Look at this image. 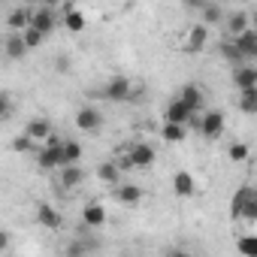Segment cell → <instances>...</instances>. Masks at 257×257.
<instances>
[{
  "label": "cell",
  "mask_w": 257,
  "mask_h": 257,
  "mask_svg": "<svg viewBox=\"0 0 257 257\" xmlns=\"http://www.w3.org/2000/svg\"><path fill=\"white\" fill-rule=\"evenodd\" d=\"M236 251H239L242 257H257V233L239 236V242H236Z\"/></svg>",
  "instance_id": "cell-30"
},
{
  "label": "cell",
  "mask_w": 257,
  "mask_h": 257,
  "mask_svg": "<svg viewBox=\"0 0 257 257\" xmlns=\"http://www.w3.org/2000/svg\"><path fill=\"white\" fill-rule=\"evenodd\" d=\"M94 251V239H70L64 245V257H88Z\"/></svg>",
  "instance_id": "cell-26"
},
{
  "label": "cell",
  "mask_w": 257,
  "mask_h": 257,
  "mask_svg": "<svg viewBox=\"0 0 257 257\" xmlns=\"http://www.w3.org/2000/svg\"><path fill=\"white\" fill-rule=\"evenodd\" d=\"M173 194L182 197V200L194 197V194H197V179H194L188 170H179V173L173 176Z\"/></svg>",
  "instance_id": "cell-13"
},
{
  "label": "cell",
  "mask_w": 257,
  "mask_h": 257,
  "mask_svg": "<svg viewBox=\"0 0 257 257\" xmlns=\"http://www.w3.org/2000/svg\"><path fill=\"white\" fill-rule=\"evenodd\" d=\"M194 115H197V112H191V109L176 97V100H170L167 109H164V124H182V127H188V121H191Z\"/></svg>",
  "instance_id": "cell-9"
},
{
  "label": "cell",
  "mask_w": 257,
  "mask_h": 257,
  "mask_svg": "<svg viewBox=\"0 0 257 257\" xmlns=\"http://www.w3.org/2000/svg\"><path fill=\"white\" fill-rule=\"evenodd\" d=\"M176 97H179V100H182V103H185L191 112H200V109H203V103H206V94H203V88H200V85H194V82H191V85H185V88H182Z\"/></svg>",
  "instance_id": "cell-15"
},
{
  "label": "cell",
  "mask_w": 257,
  "mask_h": 257,
  "mask_svg": "<svg viewBox=\"0 0 257 257\" xmlns=\"http://www.w3.org/2000/svg\"><path fill=\"white\" fill-rule=\"evenodd\" d=\"M200 16H203V25H227V10L224 7H218V4H206L203 10H200Z\"/></svg>",
  "instance_id": "cell-25"
},
{
  "label": "cell",
  "mask_w": 257,
  "mask_h": 257,
  "mask_svg": "<svg viewBox=\"0 0 257 257\" xmlns=\"http://www.w3.org/2000/svg\"><path fill=\"white\" fill-rule=\"evenodd\" d=\"M61 25L70 31V34H79V31H85V16H82V10H76V7H64V19H61Z\"/></svg>",
  "instance_id": "cell-22"
},
{
  "label": "cell",
  "mask_w": 257,
  "mask_h": 257,
  "mask_svg": "<svg viewBox=\"0 0 257 257\" xmlns=\"http://www.w3.org/2000/svg\"><path fill=\"white\" fill-rule=\"evenodd\" d=\"M100 97L109 100V103H127V100L134 97V85H131V79H127V76H112L106 82V88L100 91Z\"/></svg>",
  "instance_id": "cell-3"
},
{
  "label": "cell",
  "mask_w": 257,
  "mask_h": 257,
  "mask_svg": "<svg viewBox=\"0 0 257 257\" xmlns=\"http://www.w3.org/2000/svg\"><path fill=\"white\" fill-rule=\"evenodd\" d=\"M106 206L103 203H88L85 209H82V224L85 227H91V230H97V227H103L106 224Z\"/></svg>",
  "instance_id": "cell-16"
},
{
  "label": "cell",
  "mask_w": 257,
  "mask_h": 257,
  "mask_svg": "<svg viewBox=\"0 0 257 257\" xmlns=\"http://www.w3.org/2000/svg\"><path fill=\"white\" fill-rule=\"evenodd\" d=\"M25 137H28L37 149H43V146L55 137V127H52L49 118H31V121L25 124Z\"/></svg>",
  "instance_id": "cell-4"
},
{
  "label": "cell",
  "mask_w": 257,
  "mask_h": 257,
  "mask_svg": "<svg viewBox=\"0 0 257 257\" xmlns=\"http://www.w3.org/2000/svg\"><path fill=\"white\" fill-rule=\"evenodd\" d=\"M22 37H25V46H28V52H31V49H40V46L46 43V34H40L37 28H28Z\"/></svg>",
  "instance_id": "cell-31"
},
{
  "label": "cell",
  "mask_w": 257,
  "mask_h": 257,
  "mask_svg": "<svg viewBox=\"0 0 257 257\" xmlns=\"http://www.w3.org/2000/svg\"><path fill=\"white\" fill-rule=\"evenodd\" d=\"M4 52H7L10 61H22V58L28 55L25 37H22V34H7V40H4Z\"/></svg>",
  "instance_id": "cell-20"
},
{
  "label": "cell",
  "mask_w": 257,
  "mask_h": 257,
  "mask_svg": "<svg viewBox=\"0 0 257 257\" xmlns=\"http://www.w3.org/2000/svg\"><path fill=\"white\" fill-rule=\"evenodd\" d=\"M227 40H236V37H242L245 31H251V16L245 13V10H233L230 16H227Z\"/></svg>",
  "instance_id": "cell-11"
},
{
  "label": "cell",
  "mask_w": 257,
  "mask_h": 257,
  "mask_svg": "<svg viewBox=\"0 0 257 257\" xmlns=\"http://www.w3.org/2000/svg\"><path fill=\"white\" fill-rule=\"evenodd\" d=\"M82 182H85V170H82V167H64L61 176H58V185H61L64 191H76Z\"/></svg>",
  "instance_id": "cell-21"
},
{
  "label": "cell",
  "mask_w": 257,
  "mask_h": 257,
  "mask_svg": "<svg viewBox=\"0 0 257 257\" xmlns=\"http://www.w3.org/2000/svg\"><path fill=\"white\" fill-rule=\"evenodd\" d=\"M218 52H221V58H224V61H230V64H233V70L248 64V61H245V55L236 49V43H233V40H224V43H218Z\"/></svg>",
  "instance_id": "cell-24"
},
{
  "label": "cell",
  "mask_w": 257,
  "mask_h": 257,
  "mask_svg": "<svg viewBox=\"0 0 257 257\" xmlns=\"http://www.w3.org/2000/svg\"><path fill=\"white\" fill-rule=\"evenodd\" d=\"M37 167L46 170V173H49V170H58V173L64 170V140H61V137H52V140L37 152Z\"/></svg>",
  "instance_id": "cell-2"
},
{
  "label": "cell",
  "mask_w": 257,
  "mask_h": 257,
  "mask_svg": "<svg viewBox=\"0 0 257 257\" xmlns=\"http://www.w3.org/2000/svg\"><path fill=\"white\" fill-rule=\"evenodd\" d=\"M233 85H236L239 91H251V88H257V67H254V64L236 67V70H233Z\"/></svg>",
  "instance_id": "cell-17"
},
{
  "label": "cell",
  "mask_w": 257,
  "mask_h": 257,
  "mask_svg": "<svg viewBox=\"0 0 257 257\" xmlns=\"http://www.w3.org/2000/svg\"><path fill=\"white\" fill-rule=\"evenodd\" d=\"M164 257H194V254H191V251H185V248H170Z\"/></svg>",
  "instance_id": "cell-36"
},
{
  "label": "cell",
  "mask_w": 257,
  "mask_h": 257,
  "mask_svg": "<svg viewBox=\"0 0 257 257\" xmlns=\"http://www.w3.org/2000/svg\"><path fill=\"white\" fill-rule=\"evenodd\" d=\"M112 197H115L121 206H137V203H143L146 191H143L140 185H134V182H121L118 188H112Z\"/></svg>",
  "instance_id": "cell-10"
},
{
  "label": "cell",
  "mask_w": 257,
  "mask_h": 257,
  "mask_svg": "<svg viewBox=\"0 0 257 257\" xmlns=\"http://www.w3.org/2000/svg\"><path fill=\"white\" fill-rule=\"evenodd\" d=\"M58 25H61V19H58V13H55L52 7H34V22H31V28H37L40 34L49 37Z\"/></svg>",
  "instance_id": "cell-8"
},
{
  "label": "cell",
  "mask_w": 257,
  "mask_h": 257,
  "mask_svg": "<svg viewBox=\"0 0 257 257\" xmlns=\"http://www.w3.org/2000/svg\"><path fill=\"white\" fill-rule=\"evenodd\" d=\"M233 43H236V49L245 55V61H257V28L245 31V34H242V37H236Z\"/></svg>",
  "instance_id": "cell-19"
},
{
  "label": "cell",
  "mask_w": 257,
  "mask_h": 257,
  "mask_svg": "<svg viewBox=\"0 0 257 257\" xmlns=\"http://www.w3.org/2000/svg\"><path fill=\"white\" fill-rule=\"evenodd\" d=\"M161 137H164V143H185V137H188V127H182V124H164L161 127Z\"/></svg>",
  "instance_id": "cell-27"
},
{
  "label": "cell",
  "mask_w": 257,
  "mask_h": 257,
  "mask_svg": "<svg viewBox=\"0 0 257 257\" xmlns=\"http://www.w3.org/2000/svg\"><path fill=\"white\" fill-rule=\"evenodd\" d=\"M206 43H209V28L200 22V25H194V28L188 31V43H185V49L197 55V52H203V49H206Z\"/></svg>",
  "instance_id": "cell-18"
},
{
  "label": "cell",
  "mask_w": 257,
  "mask_h": 257,
  "mask_svg": "<svg viewBox=\"0 0 257 257\" xmlns=\"http://www.w3.org/2000/svg\"><path fill=\"white\" fill-rule=\"evenodd\" d=\"M239 109H242L245 115H257V88L239 91Z\"/></svg>",
  "instance_id": "cell-29"
},
{
  "label": "cell",
  "mask_w": 257,
  "mask_h": 257,
  "mask_svg": "<svg viewBox=\"0 0 257 257\" xmlns=\"http://www.w3.org/2000/svg\"><path fill=\"white\" fill-rule=\"evenodd\" d=\"M127 149H131V161H134L137 170H149L158 161V152L149 143H127Z\"/></svg>",
  "instance_id": "cell-7"
},
{
  "label": "cell",
  "mask_w": 257,
  "mask_h": 257,
  "mask_svg": "<svg viewBox=\"0 0 257 257\" xmlns=\"http://www.w3.org/2000/svg\"><path fill=\"white\" fill-rule=\"evenodd\" d=\"M34 22V7H13L7 13V31L10 34H25Z\"/></svg>",
  "instance_id": "cell-6"
},
{
  "label": "cell",
  "mask_w": 257,
  "mask_h": 257,
  "mask_svg": "<svg viewBox=\"0 0 257 257\" xmlns=\"http://www.w3.org/2000/svg\"><path fill=\"white\" fill-rule=\"evenodd\" d=\"M34 149H37V146H34V143H31V140L25 137V134L13 140V152H34ZM37 152H40V149H37Z\"/></svg>",
  "instance_id": "cell-33"
},
{
  "label": "cell",
  "mask_w": 257,
  "mask_h": 257,
  "mask_svg": "<svg viewBox=\"0 0 257 257\" xmlns=\"http://www.w3.org/2000/svg\"><path fill=\"white\" fill-rule=\"evenodd\" d=\"M73 124L79 127L82 134H97V131H100V124H103V112H100L97 106H82V109L76 112Z\"/></svg>",
  "instance_id": "cell-5"
},
{
  "label": "cell",
  "mask_w": 257,
  "mask_h": 257,
  "mask_svg": "<svg viewBox=\"0 0 257 257\" xmlns=\"http://www.w3.org/2000/svg\"><path fill=\"white\" fill-rule=\"evenodd\" d=\"M0 103H4V118H10V115H13V97L4 94V97H0Z\"/></svg>",
  "instance_id": "cell-35"
},
{
  "label": "cell",
  "mask_w": 257,
  "mask_h": 257,
  "mask_svg": "<svg viewBox=\"0 0 257 257\" xmlns=\"http://www.w3.org/2000/svg\"><path fill=\"white\" fill-rule=\"evenodd\" d=\"M227 158H230L233 164H245V161H248V146H245V143H233V146L227 149Z\"/></svg>",
  "instance_id": "cell-32"
},
{
  "label": "cell",
  "mask_w": 257,
  "mask_h": 257,
  "mask_svg": "<svg viewBox=\"0 0 257 257\" xmlns=\"http://www.w3.org/2000/svg\"><path fill=\"white\" fill-rule=\"evenodd\" d=\"M55 73H58V76H67V73H70V58H67V55H58V58H55Z\"/></svg>",
  "instance_id": "cell-34"
},
{
  "label": "cell",
  "mask_w": 257,
  "mask_h": 257,
  "mask_svg": "<svg viewBox=\"0 0 257 257\" xmlns=\"http://www.w3.org/2000/svg\"><path fill=\"white\" fill-rule=\"evenodd\" d=\"M97 179H100L103 185L118 188V185H121V170H118V164H115V161H103V164L97 167Z\"/></svg>",
  "instance_id": "cell-23"
},
{
  "label": "cell",
  "mask_w": 257,
  "mask_h": 257,
  "mask_svg": "<svg viewBox=\"0 0 257 257\" xmlns=\"http://www.w3.org/2000/svg\"><path fill=\"white\" fill-rule=\"evenodd\" d=\"M82 161V146L76 140H64V167H79Z\"/></svg>",
  "instance_id": "cell-28"
},
{
  "label": "cell",
  "mask_w": 257,
  "mask_h": 257,
  "mask_svg": "<svg viewBox=\"0 0 257 257\" xmlns=\"http://www.w3.org/2000/svg\"><path fill=\"white\" fill-rule=\"evenodd\" d=\"M200 134H203L206 140H218V137L224 134V112H218V109L206 112V115H203V124H200Z\"/></svg>",
  "instance_id": "cell-12"
},
{
  "label": "cell",
  "mask_w": 257,
  "mask_h": 257,
  "mask_svg": "<svg viewBox=\"0 0 257 257\" xmlns=\"http://www.w3.org/2000/svg\"><path fill=\"white\" fill-rule=\"evenodd\" d=\"M230 215L236 221H257V188L254 185H242L233 191Z\"/></svg>",
  "instance_id": "cell-1"
},
{
  "label": "cell",
  "mask_w": 257,
  "mask_h": 257,
  "mask_svg": "<svg viewBox=\"0 0 257 257\" xmlns=\"http://www.w3.org/2000/svg\"><path fill=\"white\" fill-rule=\"evenodd\" d=\"M37 224L46 227V230H58V227L64 224V215H61L52 203H40V206H37Z\"/></svg>",
  "instance_id": "cell-14"
}]
</instances>
